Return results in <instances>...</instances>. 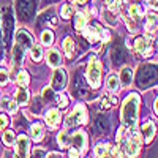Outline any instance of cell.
Returning a JSON list of instances; mask_svg holds the SVG:
<instances>
[{
	"label": "cell",
	"mask_w": 158,
	"mask_h": 158,
	"mask_svg": "<svg viewBox=\"0 0 158 158\" xmlns=\"http://www.w3.org/2000/svg\"><path fill=\"white\" fill-rule=\"evenodd\" d=\"M138 114H139V97L131 94L130 97H127L122 106V122L131 131L135 130L138 123Z\"/></svg>",
	"instance_id": "cell-1"
},
{
	"label": "cell",
	"mask_w": 158,
	"mask_h": 158,
	"mask_svg": "<svg viewBox=\"0 0 158 158\" xmlns=\"http://www.w3.org/2000/svg\"><path fill=\"white\" fill-rule=\"evenodd\" d=\"M57 141H59L60 147H67V146H70V144H73V147L77 149L79 153L87 149V135L84 133V131H74L73 136H68L67 131H63V133L59 135Z\"/></svg>",
	"instance_id": "cell-2"
},
{
	"label": "cell",
	"mask_w": 158,
	"mask_h": 158,
	"mask_svg": "<svg viewBox=\"0 0 158 158\" xmlns=\"http://www.w3.org/2000/svg\"><path fill=\"white\" fill-rule=\"evenodd\" d=\"M138 85L141 89H149L158 82V68L155 65H142L138 71Z\"/></svg>",
	"instance_id": "cell-3"
},
{
	"label": "cell",
	"mask_w": 158,
	"mask_h": 158,
	"mask_svg": "<svg viewBox=\"0 0 158 158\" xmlns=\"http://www.w3.org/2000/svg\"><path fill=\"white\" fill-rule=\"evenodd\" d=\"M36 6V0H16V13L21 21H30Z\"/></svg>",
	"instance_id": "cell-4"
},
{
	"label": "cell",
	"mask_w": 158,
	"mask_h": 158,
	"mask_svg": "<svg viewBox=\"0 0 158 158\" xmlns=\"http://www.w3.org/2000/svg\"><path fill=\"white\" fill-rule=\"evenodd\" d=\"M11 32H13V15H11V10L5 6L2 11V33H3V43L6 48H10Z\"/></svg>",
	"instance_id": "cell-5"
},
{
	"label": "cell",
	"mask_w": 158,
	"mask_h": 158,
	"mask_svg": "<svg viewBox=\"0 0 158 158\" xmlns=\"http://www.w3.org/2000/svg\"><path fill=\"white\" fill-rule=\"evenodd\" d=\"M87 79L92 87H100V84H101V65L95 57L90 59L89 70H87Z\"/></svg>",
	"instance_id": "cell-6"
},
{
	"label": "cell",
	"mask_w": 158,
	"mask_h": 158,
	"mask_svg": "<svg viewBox=\"0 0 158 158\" xmlns=\"http://www.w3.org/2000/svg\"><path fill=\"white\" fill-rule=\"evenodd\" d=\"M85 122H87V109L82 104H77L74 108V111L67 118V127H74L79 123H85Z\"/></svg>",
	"instance_id": "cell-7"
},
{
	"label": "cell",
	"mask_w": 158,
	"mask_h": 158,
	"mask_svg": "<svg viewBox=\"0 0 158 158\" xmlns=\"http://www.w3.org/2000/svg\"><path fill=\"white\" fill-rule=\"evenodd\" d=\"M109 57H111V62L114 67H120L125 60V54H123V46L120 41H115L112 46H111V52H109Z\"/></svg>",
	"instance_id": "cell-8"
},
{
	"label": "cell",
	"mask_w": 158,
	"mask_h": 158,
	"mask_svg": "<svg viewBox=\"0 0 158 158\" xmlns=\"http://www.w3.org/2000/svg\"><path fill=\"white\" fill-rule=\"evenodd\" d=\"M139 146H141V141H139V136L136 133L131 135V138L128 139L127 142V147H125V153L128 156H136L139 153Z\"/></svg>",
	"instance_id": "cell-9"
},
{
	"label": "cell",
	"mask_w": 158,
	"mask_h": 158,
	"mask_svg": "<svg viewBox=\"0 0 158 158\" xmlns=\"http://www.w3.org/2000/svg\"><path fill=\"white\" fill-rule=\"evenodd\" d=\"M65 85H67V73L62 68H57L52 76V87L56 90H62Z\"/></svg>",
	"instance_id": "cell-10"
},
{
	"label": "cell",
	"mask_w": 158,
	"mask_h": 158,
	"mask_svg": "<svg viewBox=\"0 0 158 158\" xmlns=\"http://www.w3.org/2000/svg\"><path fill=\"white\" fill-rule=\"evenodd\" d=\"M32 44H33V40L25 30H19L16 33V46H19L21 49L25 51L27 48H32Z\"/></svg>",
	"instance_id": "cell-11"
},
{
	"label": "cell",
	"mask_w": 158,
	"mask_h": 158,
	"mask_svg": "<svg viewBox=\"0 0 158 158\" xmlns=\"http://www.w3.org/2000/svg\"><path fill=\"white\" fill-rule=\"evenodd\" d=\"M109 128H111L109 118L106 115H103V114H98L97 118H95V130H97V133H108Z\"/></svg>",
	"instance_id": "cell-12"
},
{
	"label": "cell",
	"mask_w": 158,
	"mask_h": 158,
	"mask_svg": "<svg viewBox=\"0 0 158 158\" xmlns=\"http://www.w3.org/2000/svg\"><path fill=\"white\" fill-rule=\"evenodd\" d=\"M135 48H136V52L142 57H147V56H152V48L150 44L146 41L144 38H138L135 41Z\"/></svg>",
	"instance_id": "cell-13"
},
{
	"label": "cell",
	"mask_w": 158,
	"mask_h": 158,
	"mask_svg": "<svg viewBox=\"0 0 158 158\" xmlns=\"http://www.w3.org/2000/svg\"><path fill=\"white\" fill-rule=\"evenodd\" d=\"M29 139L27 136L21 135L19 139H18V144H16V152L19 156H29Z\"/></svg>",
	"instance_id": "cell-14"
},
{
	"label": "cell",
	"mask_w": 158,
	"mask_h": 158,
	"mask_svg": "<svg viewBox=\"0 0 158 158\" xmlns=\"http://www.w3.org/2000/svg\"><path fill=\"white\" fill-rule=\"evenodd\" d=\"M46 122H48L49 127L56 128L60 123V112L57 109H49L48 114H46Z\"/></svg>",
	"instance_id": "cell-15"
},
{
	"label": "cell",
	"mask_w": 158,
	"mask_h": 158,
	"mask_svg": "<svg viewBox=\"0 0 158 158\" xmlns=\"http://www.w3.org/2000/svg\"><path fill=\"white\" fill-rule=\"evenodd\" d=\"M30 135H32V139L35 142H40L44 136V130H43V125L41 123H33L30 127Z\"/></svg>",
	"instance_id": "cell-16"
},
{
	"label": "cell",
	"mask_w": 158,
	"mask_h": 158,
	"mask_svg": "<svg viewBox=\"0 0 158 158\" xmlns=\"http://www.w3.org/2000/svg\"><path fill=\"white\" fill-rule=\"evenodd\" d=\"M142 135H144V139L146 142H150L155 136V125L152 122H146L142 125Z\"/></svg>",
	"instance_id": "cell-17"
},
{
	"label": "cell",
	"mask_w": 158,
	"mask_h": 158,
	"mask_svg": "<svg viewBox=\"0 0 158 158\" xmlns=\"http://www.w3.org/2000/svg\"><path fill=\"white\" fill-rule=\"evenodd\" d=\"M101 33H103L101 27H89V29H85V32H84V35L89 38V41H90V43L98 41V38H100Z\"/></svg>",
	"instance_id": "cell-18"
},
{
	"label": "cell",
	"mask_w": 158,
	"mask_h": 158,
	"mask_svg": "<svg viewBox=\"0 0 158 158\" xmlns=\"http://www.w3.org/2000/svg\"><path fill=\"white\" fill-rule=\"evenodd\" d=\"M74 89H76V92H79V95H85V92H87L85 81H84V77H82L81 73L74 74Z\"/></svg>",
	"instance_id": "cell-19"
},
{
	"label": "cell",
	"mask_w": 158,
	"mask_h": 158,
	"mask_svg": "<svg viewBox=\"0 0 158 158\" xmlns=\"http://www.w3.org/2000/svg\"><path fill=\"white\" fill-rule=\"evenodd\" d=\"M46 60H48V63H49V67H54V68H56V67H59L60 62H62L60 54H59L57 51H54V49L48 52V57H46Z\"/></svg>",
	"instance_id": "cell-20"
},
{
	"label": "cell",
	"mask_w": 158,
	"mask_h": 158,
	"mask_svg": "<svg viewBox=\"0 0 158 158\" xmlns=\"http://www.w3.org/2000/svg\"><path fill=\"white\" fill-rule=\"evenodd\" d=\"M120 77H122L123 87H128V85L131 84V81H133V70L128 68V67H125V68L122 70V73H120Z\"/></svg>",
	"instance_id": "cell-21"
},
{
	"label": "cell",
	"mask_w": 158,
	"mask_h": 158,
	"mask_svg": "<svg viewBox=\"0 0 158 158\" xmlns=\"http://www.w3.org/2000/svg\"><path fill=\"white\" fill-rule=\"evenodd\" d=\"M106 85H108V90L111 92H117L120 84H118V77L115 74H109L108 76V81H106Z\"/></svg>",
	"instance_id": "cell-22"
},
{
	"label": "cell",
	"mask_w": 158,
	"mask_h": 158,
	"mask_svg": "<svg viewBox=\"0 0 158 158\" xmlns=\"http://www.w3.org/2000/svg\"><path fill=\"white\" fill-rule=\"evenodd\" d=\"M111 152V146L109 144H98L95 147V155L97 156H108Z\"/></svg>",
	"instance_id": "cell-23"
},
{
	"label": "cell",
	"mask_w": 158,
	"mask_h": 158,
	"mask_svg": "<svg viewBox=\"0 0 158 158\" xmlns=\"http://www.w3.org/2000/svg\"><path fill=\"white\" fill-rule=\"evenodd\" d=\"M16 101H18L19 104H25V103L29 101V92L24 90V89H19V90L16 92Z\"/></svg>",
	"instance_id": "cell-24"
},
{
	"label": "cell",
	"mask_w": 158,
	"mask_h": 158,
	"mask_svg": "<svg viewBox=\"0 0 158 158\" xmlns=\"http://www.w3.org/2000/svg\"><path fill=\"white\" fill-rule=\"evenodd\" d=\"M40 22H49L51 25H56L57 24V19H56V16H52V11H44L41 16H40Z\"/></svg>",
	"instance_id": "cell-25"
},
{
	"label": "cell",
	"mask_w": 158,
	"mask_h": 158,
	"mask_svg": "<svg viewBox=\"0 0 158 158\" xmlns=\"http://www.w3.org/2000/svg\"><path fill=\"white\" fill-rule=\"evenodd\" d=\"M85 24H87V16L84 15V13H79V15L76 16V29L82 30L85 27Z\"/></svg>",
	"instance_id": "cell-26"
},
{
	"label": "cell",
	"mask_w": 158,
	"mask_h": 158,
	"mask_svg": "<svg viewBox=\"0 0 158 158\" xmlns=\"http://www.w3.org/2000/svg\"><path fill=\"white\" fill-rule=\"evenodd\" d=\"M63 49H65V52H67V56H68V57H71V56H73L74 43H73V40H71V38H67V40L63 41Z\"/></svg>",
	"instance_id": "cell-27"
},
{
	"label": "cell",
	"mask_w": 158,
	"mask_h": 158,
	"mask_svg": "<svg viewBox=\"0 0 158 158\" xmlns=\"http://www.w3.org/2000/svg\"><path fill=\"white\" fill-rule=\"evenodd\" d=\"M41 41H43L46 46L52 44V41H54V33H52L51 30H46V32H43V33H41Z\"/></svg>",
	"instance_id": "cell-28"
},
{
	"label": "cell",
	"mask_w": 158,
	"mask_h": 158,
	"mask_svg": "<svg viewBox=\"0 0 158 158\" xmlns=\"http://www.w3.org/2000/svg\"><path fill=\"white\" fill-rule=\"evenodd\" d=\"M18 84L21 87H25V85L29 84V74H27V71H21L18 74Z\"/></svg>",
	"instance_id": "cell-29"
},
{
	"label": "cell",
	"mask_w": 158,
	"mask_h": 158,
	"mask_svg": "<svg viewBox=\"0 0 158 158\" xmlns=\"http://www.w3.org/2000/svg\"><path fill=\"white\" fill-rule=\"evenodd\" d=\"M30 52H32V59H33L35 62L41 60V48H40V46H33V44H32Z\"/></svg>",
	"instance_id": "cell-30"
},
{
	"label": "cell",
	"mask_w": 158,
	"mask_h": 158,
	"mask_svg": "<svg viewBox=\"0 0 158 158\" xmlns=\"http://www.w3.org/2000/svg\"><path fill=\"white\" fill-rule=\"evenodd\" d=\"M158 25V18L155 15H149V19H147V30H155V27Z\"/></svg>",
	"instance_id": "cell-31"
},
{
	"label": "cell",
	"mask_w": 158,
	"mask_h": 158,
	"mask_svg": "<svg viewBox=\"0 0 158 158\" xmlns=\"http://www.w3.org/2000/svg\"><path fill=\"white\" fill-rule=\"evenodd\" d=\"M3 142L6 144V146H13L15 144V133L13 131H5V135H3Z\"/></svg>",
	"instance_id": "cell-32"
},
{
	"label": "cell",
	"mask_w": 158,
	"mask_h": 158,
	"mask_svg": "<svg viewBox=\"0 0 158 158\" xmlns=\"http://www.w3.org/2000/svg\"><path fill=\"white\" fill-rule=\"evenodd\" d=\"M130 15H131V18H133V19H139L142 16V8L133 5V6L130 8Z\"/></svg>",
	"instance_id": "cell-33"
},
{
	"label": "cell",
	"mask_w": 158,
	"mask_h": 158,
	"mask_svg": "<svg viewBox=\"0 0 158 158\" xmlns=\"http://www.w3.org/2000/svg\"><path fill=\"white\" fill-rule=\"evenodd\" d=\"M112 100L108 97V95H104V97H101V100H100V108L101 109H109L111 106H112Z\"/></svg>",
	"instance_id": "cell-34"
},
{
	"label": "cell",
	"mask_w": 158,
	"mask_h": 158,
	"mask_svg": "<svg viewBox=\"0 0 158 158\" xmlns=\"http://www.w3.org/2000/svg\"><path fill=\"white\" fill-rule=\"evenodd\" d=\"M71 15H73V6L71 5H63L62 6V18L68 19V18H71Z\"/></svg>",
	"instance_id": "cell-35"
},
{
	"label": "cell",
	"mask_w": 158,
	"mask_h": 158,
	"mask_svg": "<svg viewBox=\"0 0 158 158\" xmlns=\"http://www.w3.org/2000/svg\"><path fill=\"white\" fill-rule=\"evenodd\" d=\"M103 16H104V21H106L108 24L115 25V18H114L112 13H109V11H104V13H103Z\"/></svg>",
	"instance_id": "cell-36"
},
{
	"label": "cell",
	"mask_w": 158,
	"mask_h": 158,
	"mask_svg": "<svg viewBox=\"0 0 158 158\" xmlns=\"http://www.w3.org/2000/svg\"><path fill=\"white\" fill-rule=\"evenodd\" d=\"M5 108L10 111V112H16V109H18V106H16V103L15 101H8V100H5Z\"/></svg>",
	"instance_id": "cell-37"
},
{
	"label": "cell",
	"mask_w": 158,
	"mask_h": 158,
	"mask_svg": "<svg viewBox=\"0 0 158 158\" xmlns=\"http://www.w3.org/2000/svg\"><path fill=\"white\" fill-rule=\"evenodd\" d=\"M57 101H59V106L60 108H67L68 106V100H67V97H65V95H59L57 97Z\"/></svg>",
	"instance_id": "cell-38"
},
{
	"label": "cell",
	"mask_w": 158,
	"mask_h": 158,
	"mask_svg": "<svg viewBox=\"0 0 158 158\" xmlns=\"http://www.w3.org/2000/svg\"><path fill=\"white\" fill-rule=\"evenodd\" d=\"M109 6H111V10H117L118 6H120V0H104Z\"/></svg>",
	"instance_id": "cell-39"
},
{
	"label": "cell",
	"mask_w": 158,
	"mask_h": 158,
	"mask_svg": "<svg viewBox=\"0 0 158 158\" xmlns=\"http://www.w3.org/2000/svg\"><path fill=\"white\" fill-rule=\"evenodd\" d=\"M52 97H54V94H52V89L46 87V89L43 90V98H44V100H52Z\"/></svg>",
	"instance_id": "cell-40"
},
{
	"label": "cell",
	"mask_w": 158,
	"mask_h": 158,
	"mask_svg": "<svg viewBox=\"0 0 158 158\" xmlns=\"http://www.w3.org/2000/svg\"><path fill=\"white\" fill-rule=\"evenodd\" d=\"M6 81H8V73L5 71V70H2L0 71V84H6Z\"/></svg>",
	"instance_id": "cell-41"
},
{
	"label": "cell",
	"mask_w": 158,
	"mask_h": 158,
	"mask_svg": "<svg viewBox=\"0 0 158 158\" xmlns=\"http://www.w3.org/2000/svg\"><path fill=\"white\" fill-rule=\"evenodd\" d=\"M8 125V117L6 115H0V130H3Z\"/></svg>",
	"instance_id": "cell-42"
},
{
	"label": "cell",
	"mask_w": 158,
	"mask_h": 158,
	"mask_svg": "<svg viewBox=\"0 0 158 158\" xmlns=\"http://www.w3.org/2000/svg\"><path fill=\"white\" fill-rule=\"evenodd\" d=\"M33 156H46V150H43V149H35V150H33Z\"/></svg>",
	"instance_id": "cell-43"
},
{
	"label": "cell",
	"mask_w": 158,
	"mask_h": 158,
	"mask_svg": "<svg viewBox=\"0 0 158 158\" xmlns=\"http://www.w3.org/2000/svg\"><path fill=\"white\" fill-rule=\"evenodd\" d=\"M40 106H41V104H40V100H35L33 101V111H40Z\"/></svg>",
	"instance_id": "cell-44"
},
{
	"label": "cell",
	"mask_w": 158,
	"mask_h": 158,
	"mask_svg": "<svg viewBox=\"0 0 158 158\" xmlns=\"http://www.w3.org/2000/svg\"><path fill=\"white\" fill-rule=\"evenodd\" d=\"M70 156H79V150L73 147V149L70 150Z\"/></svg>",
	"instance_id": "cell-45"
},
{
	"label": "cell",
	"mask_w": 158,
	"mask_h": 158,
	"mask_svg": "<svg viewBox=\"0 0 158 158\" xmlns=\"http://www.w3.org/2000/svg\"><path fill=\"white\" fill-rule=\"evenodd\" d=\"M155 112H156V115H158V100L155 101Z\"/></svg>",
	"instance_id": "cell-46"
},
{
	"label": "cell",
	"mask_w": 158,
	"mask_h": 158,
	"mask_svg": "<svg viewBox=\"0 0 158 158\" xmlns=\"http://www.w3.org/2000/svg\"><path fill=\"white\" fill-rule=\"evenodd\" d=\"M74 2H76V3H81V5H82V3H85V2H87V0H74Z\"/></svg>",
	"instance_id": "cell-47"
},
{
	"label": "cell",
	"mask_w": 158,
	"mask_h": 158,
	"mask_svg": "<svg viewBox=\"0 0 158 158\" xmlns=\"http://www.w3.org/2000/svg\"><path fill=\"white\" fill-rule=\"evenodd\" d=\"M156 44H158V40H156Z\"/></svg>",
	"instance_id": "cell-48"
}]
</instances>
